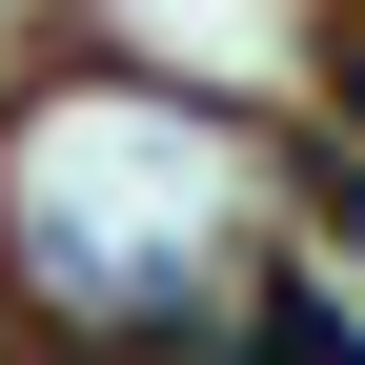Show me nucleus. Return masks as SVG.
Listing matches in <instances>:
<instances>
[{
  "instance_id": "obj_1",
  "label": "nucleus",
  "mask_w": 365,
  "mask_h": 365,
  "mask_svg": "<svg viewBox=\"0 0 365 365\" xmlns=\"http://www.w3.org/2000/svg\"><path fill=\"white\" fill-rule=\"evenodd\" d=\"M223 365H365V325H345L325 284H264V304H244V345H223Z\"/></svg>"
}]
</instances>
